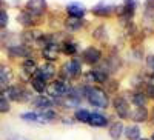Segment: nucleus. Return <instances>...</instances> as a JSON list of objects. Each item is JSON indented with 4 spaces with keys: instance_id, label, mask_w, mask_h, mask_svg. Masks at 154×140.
Masks as SVG:
<instances>
[{
    "instance_id": "obj_1",
    "label": "nucleus",
    "mask_w": 154,
    "mask_h": 140,
    "mask_svg": "<svg viewBox=\"0 0 154 140\" xmlns=\"http://www.w3.org/2000/svg\"><path fill=\"white\" fill-rule=\"evenodd\" d=\"M85 94L88 97V102L96 108H106L108 106V96L100 88H85Z\"/></svg>"
},
{
    "instance_id": "obj_2",
    "label": "nucleus",
    "mask_w": 154,
    "mask_h": 140,
    "mask_svg": "<svg viewBox=\"0 0 154 140\" xmlns=\"http://www.w3.org/2000/svg\"><path fill=\"white\" fill-rule=\"evenodd\" d=\"M56 117L53 111H45V112H26L22 114V119L26 122H34V123H48Z\"/></svg>"
},
{
    "instance_id": "obj_3",
    "label": "nucleus",
    "mask_w": 154,
    "mask_h": 140,
    "mask_svg": "<svg viewBox=\"0 0 154 140\" xmlns=\"http://www.w3.org/2000/svg\"><path fill=\"white\" fill-rule=\"evenodd\" d=\"M69 91H71L69 86L65 82H62V80H56V82H53L48 86V93H49V96H53V97H65Z\"/></svg>"
},
{
    "instance_id": "obj_4",
    "label": "nucleus",
    "mask_w": 154,
    "mask_h": 140,
    "mask_svg": "<svg viewBox=\"0 0 154 140\" xmlns=\"http://www.w3.org/2000/svg\"><path fill=\"white\" fill-rule=\"evenodd\" d=\"M46 9V0H29L26 5V12L34 17H40Z\"/></svg>"
},
{
    "instance_id": "obj_5",
    "label": "nucleus",
    "mask_w": 154,
    "mask_h": 140,
    "mask_svg": "<svg viewBox=\"0 0 154 140\" xmlns=\"http://www.w3.org/2000/svg\"><path fill=\"white\" fill-rule=\"evenodd\" d=\"M63 69V75L65 77H74V75H79L80 71H82V65H80V60H77V59H72L69 63H66L65 66L62 68Z\"/></svg>"
},
{
    "instance_id": "obj_6",
    "label": "nucleus",
    "mask_w": 154,
    "mask_h": 140,
    "mask_svg": "<svg viewBox=\"0 0 154 140\" xmlns=\"http://www.w3.org/2000/svg\"><path fill=\"white\" fill-rule=\"evenodd\" d=\"M43 57L46 59V60H49V62H54L57 57H59V53H60V46H59V43H56V42H49L48 45H45L43 46Z\"/></svg>"
},
{
    "instance_id": "obj_7",
    "label": "nucleus",
    "mask_w": 154,
    "mask_h": 140,
    "mask_svg": "<svg viewBox=\"0 0 154 140\" xmlns=\"http://www.w3.org/2000/svg\"><path fill=\"white\" fill-rule=\"evenodd\" d=\"M82 59H83L86 63H89V65H96V63L100 62L102 54H100V51L96 49V48H86V49L83 51V54H82Z\"/></svg>"
},
{
    "instance_id": "obj_8",
    "label": "nucleus",
    "mask_w": 154,
    "mask_h": 140,
    "mask_svg": "<svg viewBox=\"0 0 154 140\" xmlns=\"http://www.w3.org/2000/svg\"><path fill=\"white\" fill-rule=\"evenodd\" d=\"M114 108L117 111V114L122 117V119H126L130 117V108H128V102L123 99V97H117L114 100Z\"/></svg>"
},
{
    "instance_id": "obj_9",
    "label": "nucleus",
    "mask_w": 154,
    "mask_h": 140,
    "mask_svg": "<svg viewBox=\"0 0 154 140\" xmlns=\"http://www.w3.org/2000/svg\"><path fill=\"white\" fill-rule=\"evenodd\" d=\"M6 96L12 100H17V102H23V100H28L29 96L26 91H23L22 88H17V86H12V88H8L6 90Z\"/></svg>"
},
{
    "instance_id": "obj_10",
    "label": "nucleus",
    "mask_w": 154,
    "mask_h": 140,
    "mask_svg": "<svg viewBox=\"0 0 154 140\" xmlns=\"http://www.w3.org/2000/svg\"><path fill=\"white\" fill-rule=\"evenodd\" d=\"M35 74H37V77H40V79H43V80L46 82L48 79L54 77L56 68H54V65H51V63H46V65L37 68V72H35Z\"/></svg>"
},
{
    "instance_id": "obj_11",
    "label": "nucleus",
    "mask_w": 154,
    "mask_h": 140,
    "mask_svg": "<svg viewBox=\"0 0 154 140\" xmlns=\"http://www.w3.org/2000/svg\"><path fill=\"white\" fill-rule=\"evenodd\" d=\"M66 11H68V14L71 17H74V19H80L85 14V8L80 3H69L66 6Z\"/></svg>"
},
{
    "instance_id": "obj_12",
    "label": "nucleus",
    "mask_w": 154,
    "mask_h": 140,
    "mask_svg": "<svg viewBox=\"0 0 154 140\" xmlns=\"http://www.w3.org/2000/svg\"><path fill=\"white\" fill-rule=\"evenodd\" d=\"M12 80V71L5 66V65H0V85H8Z\"/></svg>"
},
{
    "instance_id": "obj_13",
    "label": "nucleus",
    "mask_w": 154,
    "mask_h": 140,
    "mask_svg": "<svg viewBox=\"0 0 154 140\" xmlns=\"http://www.w3.org/2000/svg\"><path fill=\"white\" fill-rule=\"evenodd\" d=\"M88 123L93 125V126H105L108 123V120H106L105 116H102V114H89Z\"/></svg>"
},
{
    "instance_id": "obj_14",
    "label": "nucleus",
    "mask_w": 154,
    "mask_h": 140,
    "mask_svg": "<svg viewBox=\"0 0 154 140\" xmlns=\"http://www.w3.org/2000/svg\"><path fill=\"white\" fill-rule=\"evenodd\" d=\"M131 117H133L134 122H145L146 117H148L146 108H143V106H137V108L134 109V112L131 114Z\"/></svg>"
},
{
    "instance_id": "obj_15",
    "label": "nucleus",
    "mask_w": 154,
    "mask_h": 140,
    "mask_svg": "<svg viewBox=\"0 0 154 140\" xmlns=\"http://www.w3.org/2000/svg\"><path fill=\"white\" fill-rule=\"evenodd\" d=\"M23 71L26 72L28 75H32L37 72V63L32 60V59H26L23 62Z\"/></svg>"
},
{
    "instance_id": "obj_16",
    "label": "nucleus",
    "mask_w": 154,
    "mask_h": 140,
    "mask_svg": "<svg viewBox=\"0 0 154 140\" xmlns=\"http://www.w3.org/2000/svg\"><path fill=\"white\" fill-rule=\"evenodd\" d=\"M93 11H94V14H97V16H109L111 12L114 11V6H109V5H97Z\"/></svg>"
},
{
    "instance_id": "obj_17",
    "label": "nucleus",
    "mask_w": 154,
    "mask_h": 140,
    "mask_svg": "<svg viewBox=\"0 0 154 140\" xmlns=\"http://www.w3.org/2000/svg\"><path fill=\"white\" fill-rule=\"evenodd\" d=\"M66 28L68 29H71V31H74V29H79V28H82L83 26V20L82 19H74V17H69L68 20H66Z\"/></svg>"
},
{
    "instance_id": "obj_18",
    "label": "nucleus",
    "mask_w": 154,
    "mask_h": 140,
    "mask_svg": "<svg viewBox=\"0 0 154 140\" xmlns=\"http://www.w3.org/2000/svg\"><path fill=\"white\" fill-rule=\"evenodd\" d=\"M35 20H37V17H34V16H31L29 12H22V14L19 16V22H22L23 25H26V26H29V25H34L35 23Z\"/></svg>"
},
{
    "instance_id": "obj_19",
    "label": "nucleus",
    "mask_w": 154,
    "mask_h": 140,
    "mask_svg": "<svg viewBox=\"0 0 154 140\" xmlns=\"http://www.w3.org/2000/svg\"><path fill=\"white\" fill-rule=\"evenodd\" d=\"M31 83H32V88L37 93H43L46 90V82L43 79H40V77H34Z\"/></svg>"
},
{
    "instance_id": "obj_20",
    "label": "nucleus",
    "mask_w": 154,
    "mask_h": 140,
    "mask_svg": "<svg viewBox=\"0 0 154 140\" xmlns=\"http://www.w3.org/2000/svg\"><path fill=\"white\" fill-rule=\"evenodd\" d=\"M126 137L130 140H139V137H140L139 126H128L126 128Z\"/></svg>"
},
{
    "instance_id": "obj_21",
    "label": "nucleus",
    "mask_w": 154,
    "mask_h": 140,
    "mask_svg": "<svg viewBox=\"0 0 154 140\" xmlns=\"http://www.w3.org/2000/svg\"><path fill=\"white\" fill-rule=\"evenodd\" d=\"M11 54L12 56H29V49L26 46H12Z\"/></svg>"
},
{
    "instance_id": "obj_22",
    "label": "nucleus",
    "mask_w": 154,
    "mask_h": 140,
    "mask_svg": "<svg viewBox=\"0 0 154 140\" xmlns=\"http://www.w3.org/2000/svg\"><path fill=\"white\" fill-rule=\"evenodd\" d=\"M133 102H134L136 106H145L146 97H145L142 93H136V94H133Z\"/></svg>"
},
{
    "instance_id": "obj_23",
    "label": "nucleus",
    "mask_w": 154,
    "mask_h": 140,
    "mask_svg": "<svg viewBox=\"0 0 154 140\" xmlns=\"http://www.w3.org/2000/svg\"><path fill=\"white\" fill-rule=\"evenodd\" d=\"M145 17L146 19L154 17V0H146V3H145Z\"/></svg>"
},
{
    "instance_id": "obj_24",
    "label": "nucleus",
    "mask_w": 154,
    "mask_h": 140,
    "mask_svg": "<svg viewBox=\"0 0 154 140\" xmlns=\"http://www.w3.org/2000/svg\"><path fill=\"white\" fill-rule=\"evenodd\" d=\"M62 49H63V53H65V54H69V56L75 54V51H77L75 43H72V42H65L63 46H62Z\"/></svg>"
},
{
    "instance_id": "obj_25",
    "label": "nucleus",
    "mask_w": 154,
    "mask_h": 140,
    "mask_svg": "<svg viewBox=\"0 0 154 140\" xmlns=\"http://www.w3.org/2000/svg\"><path fill=\"white\" fill-rule=\"evenodd\" d=\"M109 134L112 138H119L120 134H122V123H114L109 129Z\"/></svg>"
},
{
    "instance_id": "obj_26",
    "label": "nucleus",
    "mask_w": 154,
    "mask_h": 140,
    "mask_svg": "<svg viewBox=\"0 0 154 140\" xmlns=\"http://www.w3.org/2000/svg\"><path fill=\"white\" fill-rule=\"evenodd\" d=\"M34 103H35L37 108H49V106H51V100L46 99V97H43V96H40V97L34 102Z\"/></svg>"
},
{
    "instance_id": "obj_27",
    "label": "nucleus",
    "mask_w": 154,
    "mask_h": 140,
    "mask_svg": "<svg viewBox=\"0 0 154 140\" xmlns=\"http://www.w3.org/2000/svg\"><path fill=\"white\" fill-rule=\"evenodd\" d=\"M75 119L82 122V123H88V119H89V112L85 111V109H79L75 112Z\"/></svg>"
},
{
    "instance_id": "obj_28",
    "label": "nucleus",
    "mask_w": 154,
    "mask_h": 140,
    "mask_svg": "<svg viewBox=\"0 0 154 140\" xmlns=\"http://www.w3.org/2000/svg\"><path fill=\"white\" fill-rule=\"evenodd\" d=\"M8 25V14L5 11H0V28H5Z\"/></svg>"
},
{
    "instance_id": "obj_29",
    "label": "nucleus",
    "mask_w": 154,
    "mask_h": 140,
    "mask_svg": "<svg viewBox=\"0 0 154 140\" xmlns=\"http://www.w3.org/2000/svg\"><path fill=\"white\" fill-rule=\"evenodd\" d=\"M9 111V103L5 99H0V112H6Z\"/></svg>"
},
{
    "instance_id": "obj_30",
    "label": "nucleus",
    "mask_w": 154,
    "mask_h": 140,
    "mask_svg": "<svg viewBox=\"0 0 154 140\" xmlns=\"http://www.w3.org/2000/svg\"><path fill=\"white\" fill-rule=\"evenodd\" d=\"M146 65H148V68L154 72V56H149V57L146 59Z\"/></svg>"
},
{
    "instance_id": "obj_31",
    "label": "nucleus",
    "mask_w": 154,
    "mask_h": 140,
    "mask_svg": "<svg viewBox=\"0 0 154 140\" xmlns=\"http://www.w3.org/2000/svg\"><path fill=\"white\" fill-rule=\"evenodd\" d=\"M146 94H148L149 97H152V99H154V86H148V90H146Z\"/></svg>"
},
{
    "instance_id": "obj_32",
    "label": "nucleus",
    "mask_w": 154,
    "mask_h": 140,
    "mask_svg": "<svg viewBox=\"0 0 154 140\" xmlns=\"http://www.w3.org/2000/svg\"><path fill=\"white\" fill-rule=\"evenodd\" d=\"M148 83H149V86H154V74H152V75H149Z\"/></svg>"
},
{
    "instance_id": "obj_33",
    "label": "nucleus",
    "mask_w": 154,
    "mask_h": 140,
    "mask_svg": "<svg viewBox=\"0 0 154 140\" xmlns=\"http://www.w3.org/2000/svg\"><path fill=\"white\" fill-rule=\"evenodd\" d=\"M152 122H154V111H152Z\"/></svg>"
},
{
    "instance_id": "obj_34",
    "label": "nucleus",
    "mask_w": 154,
    "mask_h": 140,
    "mask_svg": "<svg viewBox=\"0 0 154 140\" xmlns=\"http://www.w3.org/2000/svg\"><path fill=\"white\" fill-rule=\"evenodd\" d=\"M152 140H154V134H152Z\"/></svg>"
}]
</instances>
